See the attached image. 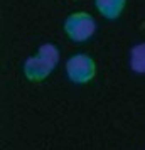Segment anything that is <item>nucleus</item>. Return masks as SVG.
<instances>
[{
  "mask_svg": "<svg viewBox=\"0 0 145 150\" xmlns=\"http://www.w3.org/2000/svg\"><path fill=\"white\" fill-rule=\"evenodd\" d=\"M59 62V49L54 44L46 42L42 44L37 54L29 56L25 62H24V74L29 81L39 83L42 79H46L52 71L56 69Z\"/></svg>",
  "mask_w": 145,
  "mask_h": 150,
  "instance_id": "nucleus-1",
  "label": "nucleus"
},
{
  "mask_svg": "<svg viewBox=\"0 0 145 150\" xmlns=\"http://www.w3.org/2000/svg\"><path fill=\"white\" fill-rule=\"evenodd\" d=\"M64 32L73 42H84L95 35L96 22L88 12H74L66 17Z\"/></svg>",
  "mask_w": 145,
  "mask_h": 150,
  "instance_id": "nucleus-2",
  "label": "nucleus"
},
{
  "mask_svg": "<svg viewBox=\"0 0 145 150\" xmlns=\"http://www.w3.org/2000/svg\"><path fill=\"white\" fill-rule=\"evenodd\" d=\"M66 74L71 83L86 84L93 81V78L96 74V62L91 56L83 54V52L73 54L66 61Z\"/></svg>",
  "mask_w": 145,
  "mask_h": 150,
  "instance_id": "nucleus-3",
  "label": "nucleus"
},
{
  "mask_svg": "<svg viewBox=\"0 0 145 150\" xmlns=\"http://www.w3.org/2000/svg\"><path fill=\"white\" fill-rule=\"evenodd\" d=\"M95 5H96V10L105 19L115 21L122 15L125 5H127V0H95Z\"/></svg>",
  "mask_w": 145,
  "mask_h": 150,
  "instance_id": "nucleus-4",
  "label": "nucleus"
},
{
  "mask_svg": "<svg viewBox=\"0 0 145 150\" xmlns=\"http://www.w3.org/2000/svg\"><path fill=\"white\" fill-rule=\"evenodd\" d=\"M130 68L137 74H145V42L135 44L130 51Z\"/></svg>",
  "mask_w": 145,
  "mask_h": 150,
  "instance_id": "nucleus-5",
  "label": "nucleus"
}]
</instances>
